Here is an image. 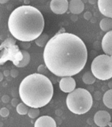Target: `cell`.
<instances>
[{
    "mask_svg": "<svg viewBox=\"0 0 112 127\" xmlns=\"http://www.w3.org/2000/svg\"><path fill=\"white\" fill-rule=\"evenodd\" d=\"M87 49L83 41L72 33L59 32L45 47L43 59L49 71L57 76H72L84 68Z\"/></svg>",
    "mask_w": 112,
    "mask_h": 127,
    "instance_id": "obj_1",
    "label": "cell"
},
{
    "mask_svg": "<svg viewBox=\"0 0 112 127\" xmlns=\"http://www.w3.org/2000/svg\"><path fill=\"white\" fill-rule=\"evenodd\" d=\"M45 21L42 13L31 5L16 8L10 15L8 28L14 38L21 42L36 40L42 34Z\"/></svg>",
    "mask_w": 112,
    "mask_h": 127,
    "instance_id": "obj_2",
    "label": "cell"
},
{
    "mask_svg": "<svg viewBox=\"0 0 112 127\" xmlns=\"http://www.w3.org/2000/svg\"><path fill=\"white\" fill-rule=\"evenodd\" d=\"M19 95L23 103L32 108H41L51 101L53 86L49 78L39 73L25 77L19 86Z\"/></svg>",
    "mask_w": 112,
    "mask_h": 127,
    "instance_id": "obj_3",
    "label": "cell"
},
{
    "mask_svg": "<svg viewBox=\"0 0 112 127\" xmlns=\"http://www.w3.org/2000/svg\"><path fill=\"white\" fill-rule=\"evenodd\" d=\"M93 99L89 92L84 88H77L67 95L66 105L72 113L83 115L87 113L93 105Z\"/></svg>",
    "mask_w": 112,
    "mask_h": 127,
    "instance_id": "obj_4",
    "label": "cell"
},
{
    "mask_svg": "<svg viewBox=\"0 0 112 127\" xmlns=\"http://www.w3.org/2000/svg\"><path fill=\"white\" fill-rule=\"evenodd\" d=\"M91 72L96 78L108 80L112 78V57L106 54L97 56L91 64Z\"/></svg>",
    "mask_w": 112,
    "mask_h": 127,
    "instance_id": "obj_5",
    "label": "cell"
},
{
    "mask_svg": "<svg viewBox=\"0 0 112 127\" xmlns=\"http://www.w3.org/2000/svg\"><path fill=\"white\" fill-rule=\"evenodd\" d=\"M50 7L54 13L62 15L69 9V3L68 0H51Z\"/></svg>",
    "mask_w": 112,
    "mask_h": 127,
    "instance_id": "obj_6",
    "label": "cell"
},
{
    "mask_svg": "<svg viewBox=\"0 0 112 127\" xmlns=\"http://www.w3.org/2000/svg\"><path fill=\"white\" fill-rule=\"evenodd\" d=\"M94 121L98 127H107L110 123V114L106 111H98L96 113V114L94 116Z\"/></svg>",
    "mask_w": 112,
    "mask_h": 127,
    "instance_id": "obj_7",
    "label": "cell"
},
{
    "mask_svg": "<svg viewBox=\"0 0 112 127\" xmlns=\"http://www.w3.org/2000/svg\"><path fill=\"white\" fill-rule=\"evenodd\" d=\"M59 87L63 92L70 93L75 89L76 82L72 76H64L60 80Z\"/></svg>",
    "mask_w": 112,
    "mask_h": 127,
    "instance_id": "obj_8",
    "label": "cell"
},
{
    "mask_svg": "<svg viewBox=\"0 0 112 127\" xmlns=\"http://www.w3.org/2000/svg\"><path fill=\"white\" fill-rule=\"evenodd\" d=\"M98 7L101 14L112 19V0H98Z\"/></svg>",
    "mask_w": 112,
    "mask_h": 127,
    "instance_id": "obj_9",
    "label": "cell"
},
{
    "mask_svg": "<svg viewBox=\"0 0 112 127\" xmlns=\"http://www.w3.org/2000/svg\"><path fill=\"white\" fill-rule=\"evenodd\" d=\"M102 48L106 55L112 57V30L107 32L103 37Z\"/></svg>",
    "mask_w": 112,
    "mask_h": 127,
    "instance_id": "obj_10",
    "label": "cell"
},
{
    "mask_svg": "<svg viewBox=\"0 0 112 127\" xmlns=\"http://www.w3.org/2000/svg\"><path fill=\"white\" fill-rule=\"evenodd\" d=\"M34 127H56V124L53 118L45 115L38 118L35 122Z\"/></svg>",
    "mask_w": 112,
    "mask_h": 127,
    "instance_id": "obj_11",
    "label": "cell"
},
{
    "mask_svg": "<svg viewBox=\"0 0 112 127\" xmlns=\"http://www.w3.org/2000/svg\"><path fill=\"white\" fill-rule=\"evenodd\" d=\"M85 9V5L81 0H71L69 3V10L74 15L81 13Z\"/></svg>",
    "mask_w": 112,
    "mask_h": 127,
    "instance_id": "obj_12",
    "label": "cell"
},
{
    "mask_svg": "<svg viewBox=\"0 0 112 127\" xmlns=\"http://www.w3.org/2000/svg\"><path fill=\"white\" fill-rule=\"evenodd\" d=\"M100 27L104 32H109L112 30V19L111 18H104L100 22Z\"/></svg>",
    "mask_w": 112,
    "mask_h": 127,
    "instance_id": "obj_13",
    "label": "cell"
},
{
    "mask_svg": "<svg viewBox=\"0 0 112 127\" xmlns=\"http://www.w3.org/2000/svg\"><path fill=\"white\" fill-rule=\"evenodd\" d=\"M21 53L22 54V59L17 64H16V66L20 68H22L24 66H27L29 64L30 61V53L26 50H20Z\"/></svg>",
    "mask_w": 112,
    "mask_h": 127,
    "instance_id": "obj_14",
    "label": "cell"
},
{
    "mask_svg": "<svg viewBox=\"0 0 112 127\" xmlns=\"http://www.w3.org/2000/svg\"><path fill=\"white\" fill-rule=\"evenodd\" d=\"M103 102L108 108L112 109V89L105 92L103 96Z\"/></svg>",
    "mask_w": 112,
    "mask_h": 127,
    "instance_id": "obj_15",
    "label": "cell"
},
{
    "mask_svg": "<svg viewBox=\"0 0 112 127\" xmlns=\"http://www.w3.org/2000/svg\"><path fill=\"white\" fill-rule=\"evenodd\" d=\"M49 36L47 34L42 33L36 40H35V42L37 46H39L40 48H43V47H45L48 41L49 40Z\"/></svg>",
    "mask_w": 112,
    "mask_h": 127,
    "instance_id": "obj_16",
    "label": "cell"
},
{
    "mask_svg": "<svg viewBox=\"0 0 112 127\" xmlns=\"http://www.w3.org/2000/svg\"><path fill=\"white\" fill-rule=\"evenodd\" d=\"M82 80L84 83L86 84H93L96 81V77L94 76L93 72L91 71H87L83 74V76L82 77Z\"/></svg>",
    "mask_w": 112,
    "mask_h": 127,
    "instance_id": "obj_17",
    "label": "cell"
},
{
    "mask_svg": "<svg viewBox=\"0 0 112 127\" xmlns=\"http://www.w3.org/2000/svg\"><path fill=\"white\" fill-rule=\"evenodd\" d=\"M28 106L25 104L24 103H20L17 106V111L19 115H26L28 113Z\"/></svg>",
    "mask_w": 112,
    "mask_h": 127,
    "instance_id": "obj_18",
    "label": "cell"
},
{
    "mask_svg": "<svg viewBox=\"0 0 112 127\" xmlns=\"http://www.w3.org/2000/svg\"><path fill=\"white\" fill-rule=\"evenodd\" d=\"M40 111L39 108H32L30 107V109H29L28 113V117L31 119H36V118L38 117V116L39 115Z\"/></svg>",
    "mask_w": 112,
    "mask_h": 127,
    "instance_id": "obj_19",
    "label": "cell"
},
{
    "mask_svg": "<svg viewBox=\"0 0 112 127\" xmlns=\"http://www.w3.org/2000/svg\"><path fill=\"white\" fill-rule=\"evenodd\" d=\"M49 70L47 67L46 65H44V64H41L39 66H38L37 68V72L38 73H39V74H47V70Z\"/></svg>",
    "mask_w": 112,
    "mask_h": 127,
    "instance_id": "obj_20",
    "label": "cell"
},
{
    "mask_svg": "<svg viewBox=\"0 0 112 127\" xmlns=\"http://www.w3.org/2000/svg\"><path fill=\"white\" fill-rule=\"evenodd\" d=\"M9 115V111L6 107H3L0 109V115L2 117H7Z\"/></svg>",
    "mask_w": 112,
    "mask_h": 127,
    "instance_id": "obj_21",
    "label": "cell"
},
{
    "mask_svg": "<svg viewBox=\"0 0 112 127\" xmlns=\"http://www.w3.org/2000/svg\"><path fill=\"white\" fill-rule=\"evenodd\" d=\"M84 18H85V19H86L87 21H89L90 19H91L92 17H93V15H92V13H91L90 11H87L85 13V14H84Z\"/></svg>",
    "mask_w": 112,
    "mask_h": 127,
    "instance_id": "obj_22",
    "label": "cell"
},
{
    "mask_svg": "<svg viewBox=\"0 0 112 127\" xmlns=\"http://www.w3.org/2000/svg\"><path fill=\"white\" fill-rule=\"evenodd\" d=\"M19 72L17 70H16V69H12L11 70V75L12 77H13V78H16L17 76H18L19 75Z\"/></svg>",
    "mask_w": 112,
    "mask_h": 127,
    "instance_id": "obj_23",
    "label": "cell"
},
{
    "mask_svg": "<svg viewBox=\"0 0 112 127\" xmlns=\"http://www.w3.org/2000/svg\"><path fill=\"white\" fill-rule=\"evenodd\" d=\"M1 100L2 101H3V103H7L9 102V101H10L9 96L7 95H3L1 97Z\"/></svg>",
    "mask_w": 112,
    "mask_h": 127,
    "instance_id": "obj_24",
    "label": "cell"
},
{
    "mask_svg": "<svg viewBox=\"0 0 112 127\" xmlns=\"http://www.w3.org/2000/svg\"><path fill=\"white\" fill-rule=\"evenodd\" d=\"M11 103L13 107H17L19 105V100H18V99L17 98H13L12 99L11 101Z\"/></svg>",
    "mask_w": 112,
    "mask_h": 127,
    "instance_id": "obj_25",
    "label": "cell"
},
{
    "mask_svg": "<svg viewBox=\"0 0 112 127\" xmlns=\"http://www.w3.org/2000/svg\"><path fill=\"white\" fill-rule=\"evenodd\" d=\"M3 75L5 76V77H7V76H9V75H11V72H9V70H4Z\"/></svg>",
    "mask_w": 112,
    "mask_h": 127,
    "instance_id": "obj_26",
    "label": "cell"
},
{
    "mask_svg": "<svg viewBox=\"0 0 112 127\" xmlns=\"http://www.w3.org/2000/svg\"><path fill=\"white\" fill-rule=\"evenodd\" d=\"M88 1L91 5H94L96 2H98V0H88Z\"/></svg>",
    "mask_w": 112,
    "mask_h": 127,
    "instance_id": "obj_27",
    "label": "cell"
},
{
    "mask_svg": "<svg viewBox=\"0 0 112 127\" xmlns=\"http://www.w3.org/2000/svg\"><path fill=\"white\" fill-rule=\"evenodd\" d=\"M9 0H0V3L1 4H4L6 3H7Z\"/></svg>",
    "mask_w": 112,
    "mask_h": 127,
    "instance_id": "obj_28",
    "label": "cell"
},
{
    "mask_svg": "<svg viewBox=\"0 0 112 127\" xmlns=\"http://www.w3.org/2000/svg\"><path fill=\"white\" fill-rule=\"evenodd\" d=\"M3 73H2V72H0V82H1L2 80H3Z\"/></svg>",
    "mask_w": 112,
    "mask_h": 127,
    "instance_id": "obj_29",
    "label": "cell"
},
{
    "mask_svg": "<svg viewBox=\"0 0 112 127\" xmlns=\"http://www.w3.org/2000/svg\"><path fill=\"white\" fill-rule=\"evenodd\" d=\"M108 86H109V88H110V89H112V80L110 82H109Z\"/></svg>",
    "mask_w": 112,
    "mask_h": 127,
    "instance_id": "obj_30",
    "label": "cell"
},
{
    "mask_svg": "<svg viewBox=\"0 0 112 127\" xmlns=\"http://www.w3.org/2000/svg\"><path fill=\"white\" fill-rule=\"evenodd\" d=\"M109 125H110V127H112V123H110Z\"/></svg>",
    "mask_w": 112,
    "mask_h": 127,
    "instance_id": "obj_31",
    "label": "cell"
}]
</instances>
